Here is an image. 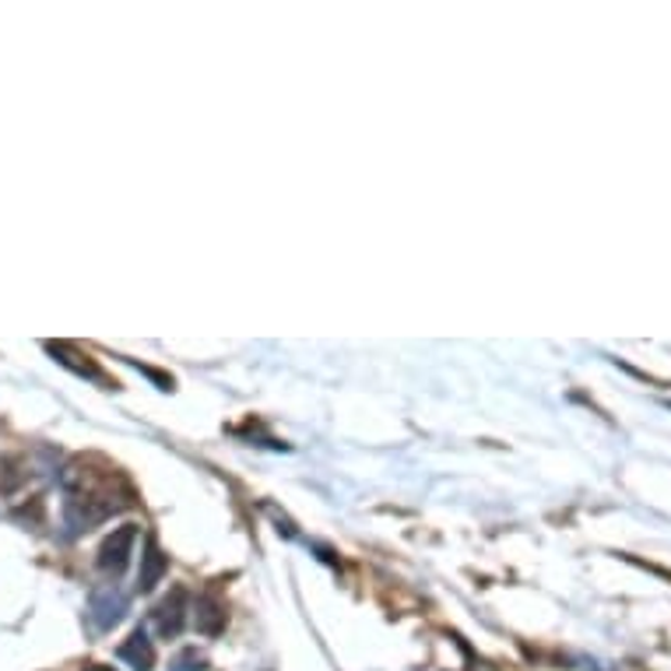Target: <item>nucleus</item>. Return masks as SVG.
I'll use <instances>...</instances> for the list:
<instances>
[{
    "mask_svg": "<svg viewBox=\"0 0 671 671\" xmlns=\"http://www.w3.org/2000/svg\"><path fill=\"white\" fill-rule=\"evenodd\" d=\"M121 661H127L134 671H152L155 664V647H152V640H148L144 630H134L130 640L121 647Z\"/></svg>",
    "mask_w": 671,
    "mask_h": 671,
    "instance_id": "20e7f679",
    "label": "nucleus"
},
{
    "mask_svg": "<svg viewBox=\"0 0 671 671\" xmlns=\"http://www.w3.org/2000/svg\"><path fill=\"white\" fill-rule=\"evenodd\" d=\"M134 542H138V528H134V524H124L121 531L113 534V539H106V545H102V552H99V566H102V570H106V573H121L124 566H127V559H130Z\"/></svg>",
    "mask_w": 671,
    "mask_h": 671,
    "instance_id": "f257e3e1",
    "label": "nucleus"
},
{
    "mask_svg": "<svg viewBox=\"0 0 671 671\" xmlns=\"http://www.w3.org/2000/svg\"><path fill=\"white\" fill-rule=\"evenodd\" d=\"M204 668H207V661H204L193 647L180 650V654L173 658V664H169V671H204Z\"/></svg>",
    "mask_w": 671,
    "mask_h": 671,
    "instance_id": "0eeeda50",
    "label": "nucleus"
},
{
    "mask_svg": "<svg viewBox=\"0 0 671 671\" xmlns=\"http://www.w3.org/2000/svg\"><path fill=\"white\" fill-rule=\"evenodd\" d=\"M88 671H113V668H102V664H92V668H88Z\"/></svg>",
    "mask_w": 671,
    "mask_h": 671,
    "instance_id": "6e6552de",
    "label": "nucleus"
},
{
    "mask_svg": "<svg viewBox=\"0 0 671 671\" xmlns=\"http://www.w3.org/2000/svg\"><path fill=\"white\" fill-rule=\"evenodd\" d=\"M198 630L204 636H218L221 630H226V611L218 608V602H212V598L198 602Z\"/></svg>",
    "mask_w": 671,
    "mask_h": 671,
    "instance_id": "39448f33",
    "label": "nucleus"
},
{
    "mask_svg": "<svg viewBox=\"0 0 671 671\" xmlns=\"http://www.w3.org/2000/svg\"><path fill=\"white\" fill-rule=\"evenodd\" d=\"M166 570V556L159 552L155 542H148V552H144V570H141V591H152L155 580Z\"/></svg>",
    "mask_w": 671,
    "mask_h": 671,
    "instance_id": "423d86ee",
    "label": "nucleus"
},
{
    "mask_svg": "<svg viewBox=\"0 0 671 671\" xmlns=\"http://www.w3.org/2000/svg\"><path fill=\"white\" fill-rule=\"evenodd\" d=\"M183 622H187V591L176 587L169 598L155 608V630H159V636L169 640V636H180Z\"/></svg>",
    "mask_w": 671,
    "mask_h": 671,
    "instance_id": "f03ea898",
    "label": "nucleus"
},
{
    "mask_svg": "<svg viewBox=\"0 0 671 671\" xmlns=\"http://www.w3.org/2000/svg\"><path fill=\"white\" fill-rule=\"evenodd\" d=\"M124 608H127V598L121 591H113V587H102L92 594V619L99 630H110V625L121 622L124 616Z\"/></svg>",
    "mask_w": 671,
    "mask_h": 671,
    "instance_id": "7ed1b4c3",
    "label": "nucleus"
}]
</instances>
